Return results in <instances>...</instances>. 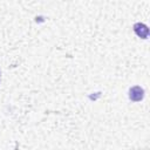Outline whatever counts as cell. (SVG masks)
I'll list each match as a JSON object with an SVG mask.
<instances>
[{
	"mask_svg": "<svg viewBox=\"0 0 150 150\" xmlns=\"http://www.w3.org/2000/svg\"><path fill=\"white\" fill-rule=\"evenodd\" d=\"M144 97V89L139 86H134L129 89V98L132 102H139Z\"/></svg>",
	"mask_w": 150,
	"mask_h": 150,
	"instance_id": "obj_1",
	"label": "cell"
},
{
	"mask_svg": "<svg viewBox=\"0 0 150 150\" xmlns=\"http://www.w3.org/2000/svg\"><path fill=\"white\" fill-rule=\"evenodd\" d=\"M134 32L138 38H142V39H146L149 36V28L146 25L142 22H136L134 25Z\"/></svg>",
	"mask_w": 150,
	"mask_h": 150,
	"instance_id": "obj_2",
	"label": "cell"
}]
</instances>
